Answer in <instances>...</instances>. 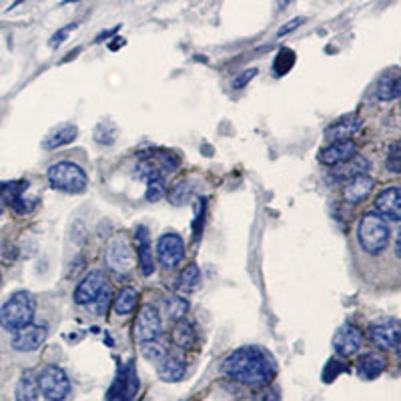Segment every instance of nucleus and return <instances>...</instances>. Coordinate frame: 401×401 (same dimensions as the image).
I'll use <instances>...</instances> for the list:
<instances>
[{"label":"nucleus","instance_id":"ea45409f","mask_svg":"<svg viewBox=\"0 0 401 401\" xmlns=\"http://www.w3.org/2000/svg\"><path fill=\"white\" fill-rule=\"evenodd\" d=\"M119 28H121V25H119V26H114V28H111V30H102V32H100L99 37L95 38V42H102V40H104V38L113 37V35H114V32H116V30H119Z\"/></svg>","mask_w":401,"mask_h":401},{"label":"nucleus","instance_id":"9b49d317","mask_svg":"<svg viewBox=\"0 0 401 401\" xmlns=\"http://www.w3.org/2000/svg\"><path fill=\"white\" fill-rule=\"evenodd\" d=\"M361 345H364V335H361L359 327H355L353 323H345L343 327H339L337 333L333 335V349L339 357L355 355L361 349Z\"/></svg>","mask_w":401,"mask_h":401},{"label":"nucleus","instance_id":"20e7f679","mask_svg":"<svg viewBox=\"0 0 401 401\" xmlns=\"http://www.w3.org/2000/svg\"><path fill=\"white\" fill-rule=\"evenodd\" d=\"M49 183L56 191H63L68 195H78L83 193L88 185V176L85 173V169H80L76 163L71 161H61L54 163L49 169Z\"/></svg>","mask_w":401,"mask_h":401},{"label":"nucleus","instance_id":"a878e982","mask_svg":"<svg viewBox=\"0 0 401 401\" xmlns=\"http://www.w3.org/2000/svg\"><path fill=\"white\" fill-rule=\"evenodd\" d=\"M140 353H143V357H145L147 361H150V364H161L164 357L169 355V347H167L163 337H157L140 343Z\"/></svg>","mask_w":401,"mask_h":401},{"label":"nucleus","instance_id":"37998d69","mask_svg":"<svg viewBox=\"0 0 401 401\" xmlns=\"http://www.w3.org/2000/svg\"><path fill=\"white\" fill-rule=\"evenodd\" d=\"M78 52H80V49H75V50H73V52H68V54H66V59H64L63 63H66V61H71V59H75Z\"/></svg>","mask_w":401,"mask_h":401},{"label":"nucleus","instance_id":"e433bc0d","mask_svg":"<svg viewBox=\"0 0 401 401\" xmlns=\"http://www.w3.org/2000/svg\"><path fill=\"white\" fill-rule=\"evenodd\" d=\"M257 76V68H247V71H243V73H239L235 78H233V83H231V87L235 88V90H241V88H245L249 85L251 80Z\"/></svg>","mask_w":401,"mask_h":401},{"label":"nucleus","instance_id":"1a4fd4ad","mask_svg":"<svg viewBox=\"0 0 401 401\" xmlns=\"http://www.w3.org/2000/svg\"><path fill=\"white\" fill-rule=\"evenodd\" d=\"M157 337H161V315L157 311V307L143 305L135 321V339L140 345L145 341Z\"/></svg>","mask_w":401,"mask_h":401},{"label":"nucleus","instance_id":"f8f14e48","mask_svg":"<svg viewBox=\"0 0 401 401\" xmlns=\"http://www.w3.org/2000/svg\"><path fill=\"white\" fill-rule=\"evenodd\" d=\"M369 341L377 349H397L400 347V323L379 321L369 327Z\"/></svg>","mask_w":401,"mask_h":401},{"label":"nucleus","instance_id":"473e14b6","mask_svg":"<svg viewBox=\"0 0 401 401\" xmlns=\"http://www.w3.org/2000/svg\"><path fill=\"white\" fill-rule=\"evenodd\" d=\"M111 299H113V291H111V289H107V291L100 295L99 299L92 301V303L88 305L87 309L92 315H104L107 311H109V307H111Z\"/></svg>","mask_w":401,"mask_h":401},{"label":"nucleus","instance_id":"49530a36","mask_svg":"<svg viewBox=\"0 0 401 401\" xmlns=\"http://www.w3.org/2000/svg\"><path fill=\"white\" fill-rule=\"evenodd\" d=\"M71 2H80V0H63V4H71Z\"/></svg>","mask_w":401,"mask_h":401},{"label":"nucleus","instance_id":"9d476101","mask_svg":"<svg viewBox=\"0 0 401 401\" xmlns=\"http://www.w3.org/2000/svg\"><path fill=\"white\" fill-rule=\"evenodd\" d=\"M49 337V327L47 325H30L23 327L20 331H16L13 337V349L20 353H30V351L40 349L44 345V341Z\"/></svg>","mask_w":401,"mask_h":401},{"label":"nucleus","instance_id":"393cba45","mask_svg":"<svg viewBox=\"0 0 401 401\" xmlns=\"http://www.w3.org/2000/svg\"><path fill=\"white\" fill-rule=\"evenodd\" d=\"M138 301V291L135 287H123L113 301V309L116 315H128L135 311Z\"/></svg>","mask_w":401,"mask_h":401},{"label":"nucleus","instance_id":"5701e85b","mask_svg":"<svg viewBox=\"0 0 401 401\" xmlns=\"http://www.w3.org/2000/svg\"><path fill=\"white\" fill-rule=\"evenodd\" d=\"M173 343L181 349H193L195 343H197V333H195V327L191 325L188 321L181 319L175 321V329H173Z\"/></svg>","mask_w":401,"mask_h":401},{"label":"nucleus","instance_id":"72a5a7b5","mask_svg":"<svg viewBox=\"0 0 401 401\" xmlns=\"http://www.w3.org/2000/svg\"><path fill=\"white\" fill-rule=\"evenodd\" d=\"M343 371H347V364H343L337 357H333V359H329V364H327L325 369H323V381H325V383H331V381H333L339 373H343Z\"/></svg>","mask_w":401,"mask_h":401},{"label":"nucleus","instance_id":"c85d7f7f","mask_svg":"<svg viewBox=\"0 0 401 401\" xmlns=\"http://www.w3.org/2000/svg\"><path fill=\"white\" fill-rule=\"evenodd\" d=\"M150 159H152V163L157 164V169L161 171V175H163V173H175L176 169H179L176 155L169 152V150H159V152H155Z\"/></svg>","mask_w":401,"mask_h":401},{"label":"nucleus","instance_id":"6ab92c4d","mask_svg":"<svg viewBox=\"0 0 401 401\" xmlns=\"http://www.w3.org/2000/svg\"><path fill=\"white\" fill-rule=\"evenodd\" d=\"M385 371V357L383 355H377V353H365L359 357L357 361V376L361 379H377Z\"/></svg>","mask_w":401,"mask_h":401},{"label":"nucleus","instance_id":"6e6552de","mask_svg":"<svg viewBox=\"0 0 401 401\" xmlns=\"http://www.w3.org/2000/svg\"><path fill=\"white\" fill-rule=\"evenodd\" d=\"M185 257V241L176 233H164L157 241V261L164 269H175Z\"/></svg>","mask_w":401,"mask_h":401},{"label":"nucleus","instance_id":"de8ad7c7","mask_svg":"<svg viewBox=\"0 0 401 401\" xmlns=\"http://www.w3.org/2000/svg\"><path fill=\"white\" fill-rule=\"evenodd\" d=\"M2 211H4V203H2V199H0V215H2Z\"/></svg>","mask_w":401,"mask_h":401},{"label":"nucleus","instance_id":"f03ea898","mask_svg":"<svg viewBox=\"0 0 401 401\" xmlns=\"http://www.w3.org/2000/svg\"><path fill=\"white\" fill-rule=\"evenodd\" d=\"M35 313H37V299L32 297V293L18 291L0 307V327L8 333H16L23 327L32 323Z\"/></svg>","mask_w":401,"mask_h":401},{"label":"nucleus","instance_id":"58836bf2","mask_svg":"<svg viewBox=\"0 0 401 401\" xmlns=\"http://www.w3.org/2000/svg\"><path fill=\"white\" fill-rule=\"evenodd\" d=\"M255 401H279V393L277 389H263L261 393H257V400Z\"/></svg>","mask_w":401,"mask_h":401},{"label":"nucleus","instance_id":"0eeeda50","mask_svg":"<svg viewBox=\"0 0 401 401\" xmlns=\"http://www.w3.org/2000/svg\"><path fill=\"white\" fill-rule=\"evenodd\" d=\"M107 289H111V285H109L104 273H102V271H90V273L83 277V281L76 285L73 297H75L76 305L88 307L92 301L99 299Z\"/></svg>","mask_w":401,"mask_h":401},{"label":"nucleus","instance_id":"ddd939ff","mask_svg":"<svg viewBox=\"0 0 401 401\" xmlns=\"http://www.w3.org/2000/svg\"><path fill=\"white\" fill-rule=\"evenodd\" d=\"M376 211L383 221L400 223L401 219V188L388 187L376 199Z\"/></svg>","mask_w":401,"mask_h":401},{"label":"nucleus","instance_id":"cd10ccee","mask_svg":"<svg viewBox=\"0 0 401 401\" xmlns=\"http://www.w3.org/2000/svg\"><path fill=\"white\" fill-rule=\"evenodd\" d=\"M188 311V301L179 295H171L164 299V313L171 321H181L185 319V313Z\"/></svg>","mask_w":401,"mask_h":401},{"label":"nucleus","instance_id":"c03bdc74","mask_svg":"<svg viewBox=\"0 0 401 401\" xmlns=\"http://www.w3.org/2000/svg\"><path fill=\"white\" fill-rule=\"evenodd\" d=\"M395 257L400 259V237L395 239Z\"/></svg>","mask_w":401,"mask_h":401},{"label":"nucleus","instance_id":"09e8293b","mask_svg":"<svg viewBox=\"0 0 401 401\" xmlns=\"http://www.w3.org/2000/svg\"><path fill=\"white\" fill-rule=\"evenodd\" d=\"M0 285H2V273H0Z\"/></svg>","mask_w":401,"mask_h":401},{"label":"nucleus","instance_id":"c9c22d12","mask_svg":"<svg viewBox=\"0 0 401 401\" xmlns=\"http://www.w3.org/2000/svg\"><path fill=\"white\" fill-rule=\"evenodd\" d=\"M388 169L391 173H400V140H395L391 147H389V152H388Z\"/></svg>","mask_w":401,"mask_h":401},{"label":"nucleus","instance_id":"dca6fc26","mask_svg":"<svg viewBox=\"0 0 401 401\" xmlns=\"http://www.w3.org/2000/svg\"><path fill=\"white\" fill-rule=\"evenodd\" d=\"M376 187V179L369 175H357L351 176L349 181L345 183L343 187V199L351 203V205H357V203H364L371 191Z\"/></svg>","mask_w":401,"mask_h":401},{"label":"nucleus","instance_id":"7c9ffc66","mask_svg":"<svg viewBox=\"0 0 401 401\" xmlns=\"http://www.w3.org/2000/svg\"><path fill=\"white\" fill-rule=\"evenodd\" d=\"M188 197H191V185H188L187 181H181V183H176L175 187L171 188V193H169V199L173 205H183V203H187Z\"/></svg>","mask_w":401,"mask_h":401},{"label":"nucleus","instance_id":"423d86ee","mask_svg":"<svg viewBox=\"0 0 401 401\" xmlns=\"http://www.w3.org/2000/svg\"><path fill=\"white\" fill-rule=\"evenodd\" d=\"M104 263L113 271L114 275L125 277L135 269V255L128 245V241L123 235H114L104 249Z\"/></svg>","mask_w":401,"mask_h":401},{"label":"nucleus","instance_id":"412c9836","mask_svg":"<svg viewBox=\"0 0 401 401\" xmlns=\"http://www.w3.org/2000/svg\"><path fill=\"white\" fill-rule=\"evenodd\" d=\"M157 373L159 377L167 381V383H176V381H181L185 373H187V367L185 364L179 359V357H173V355H167L161 364H157Z\"/></svg>","mask_w":401,"mask_h":401},{"label":"nucleus","instance_id":"2f4dec72","mask_svg":"<svg viewBox=\"0 0 401 401\" xmlns=\"http://www.w3.org/2000/svg\"><path fill=\"white\" fill-rule=\"evenodd\" d=\"M167 195V187H164L163 179H155V181H149L147 183V191H145V197L150 203H157L161 200Z\"/></svg>","mask_w":401,"mask_h":401},{"label":"nucleus","instance_id":"f3484780","mask_svg":"<svg viewBox=\"0 0 401 401\" xmlns=\"http://www.w3.org/2000/svg\"><path fill=\"white\" fill-rule=\"evenodd\" d=\"M137 237V261L140 267V273L145 277H149L155 273V261H152V251H150L149 243V231L147 227L138 225L135 231Z\"/></svg>","mask_w":401,"mask_h":401},{"label":"nucleus","instance_id":"2eb2a0df","mask_svg":"<svg viewBox=\"0 0 401 401\" xmlns=\"http://www.w3.org/2000/svg\"><path fill=\"white\" fill-rule=\"evenodd\" d=\"M364 126V121L357 114H347L337 119L333 125H329L325 128V138L329 143H337V140H351V137H355Z\"/></svg>","mask_w":401,"mask_h":401},{"label":"nucleus","instance_id":"39448f33","mask_svg":"<svg viewBox=\"0 0 401 401\" xmlns=\"http://www.w3.org/2000/svg\"><path fill=\"white\" fill-rule=\"evenodd\" d=\"M37 377L40 393L47 401H64L73 391L71 379L56 365H44Z\"/></svg>","mask_w":401,"mask_h":401},{"label":"nucleus","instance_id":"4c0bfd02","mask_svg":"<svg viewBox=\"0 0 401 401\" xmlns=\"http://www.w3.org/2000/svg\"><path fill=\"white\" fill-rule=\"evenodd\" d=\"M305 20H307L305 16H297V18H291V20H289L287 25L281 26V28H279V32H277V37H279V38H281V37H287L289 32H293V30H297V28H299V26L303 25V23H305Z\"/></svg>","mask_w":401,"mask_h":401},{"label":"nucleus","instance_id":"4be33fe9","mask_svg":"<svg viewBox=\"0 0 401 401\" xmlns=\"http://www.w3.org/2000/svg\"><path fill=\"white\" fill-rule=\"evenodd\" d=\"M76 135H78V128L75 125L59 126L54 133H50L49 137L42 140V149L54 150L61 149V147H66V145H71L75 140Z\"/></svg>","mask_w":401,"mask_h":401},{"label":"nucleus","instance_id":"aec40b11","mask_svg":"<svg viewBox=\"0 0 401 401\" xmlns=\"http://www.w3.org/2000/svg\"><path fill=\"white\" fill-rule=\"evenodd\" d=\"M38 395H40L38 377L35 371L28 369L18 379L16 389H14V397H16V401H38Z\"/></svg>","mask_w":401,"mask_h":401},{"label":"nucleus","instance_id":"bb28decb","mask_svg":"<svg viewBox=\"0 0 401 401\" xmlns=\"http://www.w3.org/2000/svg\"><path fill=\"white\" fill-rule=\"evenodd\" d=\"M337 167H341V169L335 171L339 176H349L351 179V176H357V175H367V171H369V161H367L365 157L355 155L353 159L337 164Z\"/></svg>","mask_w":401,"mask_h":401},{"label":"nucleus","instance_id":"7ed1b4c3","mask_svg":"<svg viewBox=\"0 0 401 401\" xmlns=\"http://www.w3.org/2000/svg\"><path fill=\"white\" fill-rule=\"evenodd\" d=\"M389 227L388 221H383L379 215L365 213L359 219L357 225V241L359 247L367 253V255H379L388 249L389 245Z\"/></svg>","mask_w":401,"mask_h":401},{"label":"nucleus","instance_id":"f257e3e1","mask_svg":"<svg viewBox=\"0 0 401 401\" xmlns=\"http://www.w3.org/2000/svg\"><path fill=\"white\" fill-rule=\"evenodd\" d=\"M223 376L251 388H265L273 381L277 373L275 359L269 351L257 345L239 347L231 355H227L221 365Z\"/></svg>","mask_w":401,"mask_h":401},{"label":"nucleus","instance_id":"a19ab883","mask_svg":"<svg viewBox=\"0 0 401 401\" xmlns=\"http://www.w3.org/2000/svg\"><path fill=\"white\" fill-rule=\"evenodd\" d=\"M293 0H277V11H285Z\"/></svg>","mask_w":401,"mask_h":401},{"label":"nucleus","instance_id":"f704fd0d","mask_svg":"<svg viewBox=\"0 0 401 401\" xmlns=\"http://www.w3.org/2000/svg\"><path fill=\"white\" fill-rule=\"evenodd\" d=\"M76 26H78L76 23H71V25H66V26H63V28H59V30H56V32H54V35L50 37V42H49L50 49H59V47L63 44L64 40H66V37H68V35H71V32L75 30Z\"/></svg>","mask_w":401,"mask_h":401},{"label":"nucleus","instance_id":"c756f323","mask_svg":"<svg viewBox=\"0 0 401 401\" xmlns=\"http://www.w3.org/2000/svg\"><path fill=\"white\" fill-rule=\"evenodd\" d=\"M114 135H116V128L111 121H102L95 128V140L99 145H104V147H111L114 143Z\"/></svg>","mask_w":401,"mask_h":401},{"label":"nucleus","instance_id":"a18cd8bd","mask_svg":"<svg viewBox=\"0 0 401 401\" xmlns=\"http://www.w3.org/2000/svg\"><path fill=\"white\" fill-rule=\"evenodd\" d=\"M107 401H128V400H125V397H116V395H113V397H107Z\"/></svg>","mask_w":401,"mask_h":401},{"label":"nucleus","instance_id":"79ce46f5","mask_svg":"<svg viewBox=\"0 0 401 401\" xmlns=\"http://www.w3.org/2000/svg\"><path fill=\"white\" fill-rule=\"evenodd\" d=\"M114 40H116L114 44H109V49L111 50H116L119 47H125V38H114Z\"/></svg>","mask_w":401,"mask_h":401},{"label":"nucleus","instance_id":"a211bd4d","mask_svg":"<svg viewBox=\"0 0 401 401\" xmlns=\"http://www.w3.org/2000/svg\"><path fill=\"white\" fill-rule=\"evenodd\" d=\"M401 83H400V71H388L377 78L376 85V97L379 100H395L400 99Z\"/></svg>","mask_w":401,"mask_h":401},{"label":"nucleus","instance_id":"4468645a","mask_svg":"<svg viewBox=\"0 0 401 401\" xmlns=\"http://www.w3.org/2000/svg\"><path fill=\"white\" fill-rule=\"evenodd\" d=\"M355 155H357V145L353 140H337V143H329V147L319 150L317 159L321 164L337 167V164L353 159Z\"/></svg>","mask_w":401,"mask_h":401},{"label":"nucleus","instance_id":"b1692460","mask_svg":"<svg viewBox=\"0 0 401 401\" xmlns=\"http://www.w3.org/2000/svg\"><path fill=\"white\" fill-rule=\"evenodd\" d=\"M200 287V269L197 265H188L183 269V273L179 275L176 281V291L183 295H191Z\"/></svg>","mask_w":401,"mask_h":401}]
</instances>
